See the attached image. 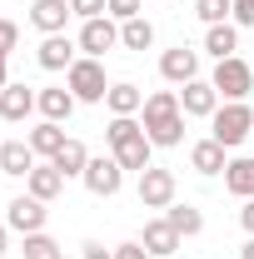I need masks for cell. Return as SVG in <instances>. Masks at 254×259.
Masks as SVG:
<instances>
[{
  "instance_id": "e0dca14e",
  "label": "cell",
  "mask_w": 254,
  "mask_h": 259,
  "mask_svg": "<svg viewBox=\"0 0 254 259\" xmlns=\"http://www.w3.org/2000/svg\"><path fill=\"white\" fill-rule=\"evenodd\" d=\"M140 244H145L155 259H170L175 249H180V229L170 225V220H150V225H145V234H140Z\"/></svg>"
},
{
  "instance_id": "d6a6232c",
  "label": "cell",
  "mask_w": 254,
  "mask_h": 259,
  "mask_svg": "<svg viewBox=\"0 0 254 259\" xmlns=\"http://www.w3.org/2000/svg\"><path fill=\"white\" fill-rule=\"evenodd\" d=\"M234 25H249L254 30V0H234V15H229Z\"/></svg>"
},
{
  "instance_id": "ac0fdd59",
  "label": "cell",
  "mask_w": 254,
  "mask_h": 259,
  "mask_svg": "<svg viewBox=\"0 0 254 259\" xmlns=\"http://www.w3.org/2000/svg\"><path fill=\"white\" fill-rule=\"evenodd\" d=\"M25 140H30V150L40 155V160H55V155L65 150V140H70V135H65V130L55 125V120H40V125H35L30 135H25Z\"/></svg>"
},
{
  "instance_id": "8d00e7d4",
  "label": "cell",
  "mask_w": 254,
  "mask_h": 259,
  "mask_svg": "<svg viewBox=\"0 0 254 259\" xmlns=\"http://www.w3.org/2000/svg\"><path fill=\"white\" fill-rule=\"evenodd\" d=\"M5 85H10V70H5V60H0V90H5Z\"/></svg>"
},
{
  "instance_id": "603a6c76",
  "label": "cell",
  "mask_w": 254,
  "mask_h": 259,
  "mask_svg": "<svg viewBox=\"0 0 254 259\" xmlns=\"http://www.w3.org/2000/svg\"><path fill=\"white\" fill-rule=\"evenodd\" d=\"M204 50H209L215 60H229V55L239 50V25H234V20H224V25H209V30H204Z\"/></svg>"
},
{
  "instance_id": "f1b7e54d",
  "label": "cell",
  "mask_w": 254,
  "mask_h": 259,
  "mask_svg": "<svg viewBox=\"0 0 254 259\" xmlns=\"http://www.w3.org/2000/svg\"><path fill=\"white\" fill-rule=\"evenodd\" d=\"M70 10L80 20H95V15H110V0H70Z\"/></svg>"
},
{
  "instance_id": "30bf717a",
  "label": "cell",
  "mask_w": 254,
  "mask_h": 259,
  "mask_svg": "<svg viewBox=\"0 0 254 259\" xmlns=\"http://www.w3.org/2000/svg\"><path fill=\"white\" fill-rule=\"evenodd\" d=\"M159 75H164L170 85H190V80H199V50H190V45L164 50V55H159Z\"/></svg>"
},
{
  "instance_id": "74e56055",
  "label": "cell",
  "mask_w": 254,
  "mask_h": 259,
  "mask_svg": "<svg viewBox=\"0 0 254 259\" xmlns=\"http://www.w3.org/2000/svg\"><path fill=\"white\" fill-rule=\"evenodd\" d=\"M244 259H254V234H249V244H244Z\"/></svg>"
},
{
  "instance_id": "f546056e",
  "label": "cell",
  "mask_w": 254,
  "mask_h": 259,
  "mask_svg": "<svg viewBox=\"0 0 254 259\" xmlns=\"http://www.w3.org/2000/svg\"><path fill=\"white\" fill-rule=\"evenodd\" d=\"M15 45H20V25L15 20H0V60H10Z\"/></svg>"
},
{
  "instance_id": "9a60e30c",
  "label": "cell",
  "mask_w": 254,
  "mask_h": 259,
  "mask_svg": "<svg viewBox=\"0 0 254 259\" xmlns=\"http://www.w3.org/2000/svg\"><path fill=\"white\" fill-rule=\"evenodd\" d=\"M35 160L40 155L30 150V140H5L0 145V175H10V180H25L35 169Z\"/></svg>"
},
{
  "instance_id": "2e32d148",
  "label": "cell",
  "mask_w": 254,
  "mask_h": 259,
  "mask_svg": "<svg viewBox=\"0 0 254 259\" xmlns=\"http://www.w3.org/2000/svg\"><path fill=\"white\" fill-rule=\"evenodd\" d=\"M60 190H65V175L55 169V164L45 160V164H35L30 175H25V194H35V199H60Z\"/></svg>"
},
{
  "instance_id": "484cf974",
  "label": "cell",
  "mask_w": 254,
  "mask_h": 259,
  "mask_svg": "<svg viewBox=\"0 0 254 259\" xmlns=\"http://www.w3.org/2000/svg\"><path fill=\"white\" fill-rule=\"evenodd\" d=\"M120 45H125V50H150V45H155V25H150L145 15L125 20V25H120Z\"/></svg>"
},
{
  "instance_id": "52a82bcc",
  "label": "cell",
  "mask_w": 254,
  "mask_h": 259,
  "mask_svg": "<svg viewBox=\"0 0 254 259\" xmlns=\"http://www.w3.org/2000/svg\"><path fill=\"white\" fill-rule=\"evenodd\" d=\"M80 180H85V190L95 194V199H115V194H120V185H125V169H120V160H115V155H105V160H95V155H90V164H85V175H80Z\"/></svg>"
},
{
  "instance_id": "e575fe53",
  "label": "cell",
  "mask_w": 254,
  "mask_h": 259,
  "mask_svg": "<svg viewBox=\"0 0 254 259\" xmlns=\"http://www.w3.org/2000/svg\"><path fill=\"white\" fill-rule=\"evenodd\" d=\"M239 225L254 234V199H244V209H239Z\"/></svg>"
},
{
  "instance_id": "9c48e42d",
  "label": "cell",
  "mask_w": 254,
  "mask_h": 259,
  "mask_svg": "<svg viewBox=\"0 0 254 259\" xmlns=\"http://www.w3.org/2000/svg\"><path fill=\"white\" fill-rule=\"evenodd\" d=\"M45 220H50V209H45V199H35V194L10 199V209H5V225L15 229V234H40Z\"/></svg>"
},
{
  "instance_id": "1f68e13d",
  "label": "cell",
  "mask_w": 254,
  "mask_h": 259,
  "mask_svg": "<svg viewBox=\"0 0 254 259\" xmlns=\"http://www.w3.org/2000/svg\"><path fill=\"white\" fill-rule=\"evenodd\" d=\"M115 259H155L140 239H130V244H115Z\"/></svg>"
},
{
  "instance_id": "7402d4cb",
  "label": "cell",
  "mask_w": 254,
  "mask_h": 259,
  "mask_svg": "<svg viewBox=\"0 0 254 259\" xmlns=\"http://www.w3.org/2000/svg\"><path fill=\"white\" fill-rule=\"evenodd\" d=\"M224 190L239 194V199H254V155L229 160V169H224Z\"/></svg>"
},
{
  "instance_id": "7c38bea8",
  "label": "cell",
  "mask_w": 254,
  "mask_h": 259,
  "mask_svg": "<svg viewBox=\"0 0 254 259\" xmlns=\"http://www.w3.org/2000/svg\"><path fill=\"white\" fill-rule=\"evenodd\" d=\"M30 110H40V90H30V85H15V80L0 90V120L20 125V120H30Z\"/></svg>"
},
{
  "instance_id": "cb8c5ba5",
  "label": "cell",
  "mask_w": 254,
  "mask_h": 259,
  "mask_svg": "<svg viewBox=\"0 0 254 259\" xmlns=\"http://www.w3.org/2000/svg\"><path fill=\"white\" fill-rule=\"evenodd\" d=\"M50 164L60 169L65 180H80V175H85V164H90V150H85L80 140H65V150H60V155H55Z\"/></svg>"
},
{
  "instance_id": "6da1fadb",
  "label": "cell",
  "mask_w": 254,
  "mask_h": 259,
  "mask_svg": "<svg viewBox=\"0 0 254 259\" xmlns=\"http://www.w3.org/2000/svg\"><path fill=\"white\" fill-rule=\"evenodd\" d=\"M140 125H145V135H150V145H159V150H175V145L185 140V110H180V90H155V95H145Z\"/></svg>"
},
{
  "instance_id": "44dd1931",
  "label": "cell",
  "mask_w": 254,
  "mask_h": 259,
  "mask_svg": "<svg viewBox=\"0 0 254 259\" xmlns=\"http://www.w3.org/2000/svg\"><path fill=\"white\" fill-rule=\"evenodd\" d=\"M190 164H194V175H224V169H229L220 140H199V145L190 150Z\"/></svg>"
},
{
  "instance_id": "836d02e7",
  "label": "cell",
  "mask_w": 254,
  "mask_h": 259,
  "mask_svg": "<svg viewBox=\"0 0 254 259\" xmlns=\"http://www.w3.org/2000/svg\"><path fill=\"white\" fill-rule=\"evenodd\" d=\"M80 254H85V259H115V249H105L100 239H85V244H80Z\"/></svg>"
},
{
  "instance_id": "8fae6325",
  "label": "cell",
  "mask_w": 254,
  "mask_h": 259,
  "mask_svg": "<svg viewBox=\"0 0 254 259\" xmlns=\"http://www.w3.org/2000/svg\"><path fill=\"white\" fill-rule=\"evenodd\" d=\"M180 110L194 115V120H209V115L220 110V90H215V80H190V85H180Z\"/></svg>"
},
{
  "instance_id": "ba28073f",
  "label": "cell",
  "mask_w": 254,
  "mask_h": 259,
  "mask_svg": "<svg viewBox=\"0 0 254 259\" xmlns=\"http://www.w3.org/2000/svg\"><path fill=\"white\" fill-rule=\"evenodd\" d=\"M75 45H80L90 60H105V50H115V45H120V25H115V15H95V20H85Z\"/></svg>"
},
{
  "instance_id": "277c9868",
  "label": "cell",
  "mask_w": 254,
  "mask_h": 259,
  "mask_svg": "<svg viewBox=\"0 0 254 259\" xmlns=\"http://www.w3.org/2000/svg\"><path fill=\"white\" fill-rule=\"evenodd\" d=\"M65 85H70V95L80 100V105H105V95H110L105 65H100V60H90V55H80V60L65 70Z\"/></svg>"
},
{
  "instance_id": "4dcf8cb0",
  "label": "cell",
  "mask_w": 254,
  "mask_h": 259,
  "mask_svg": "<svg viewBox=\"0 0 254 259\" xmlns=\"http://www.w3.org/2000/svg\"><path fill=\"white\" fill-rule=\"evenodd\" d=\"M140 5H145V0H110V15H115V20L125 25V20H135V15H145Z\"/></svg>"
},
{
  "instance_id": "d4e9b609",
  "label": "cell",
  "mask_w": 254,
  "mask_h": 259,
  "mask_svg": "<svg viewBox=\"0 0 254 259\" xmlns=\"http://www.w3.org/2000/svg\"><path fill=\"white\" fill-rule=\"evenodd\" d=\"M164 220H170V225L180 229V239H194V234L204 229V214H199L194 204H180V199H175V204L164 209Z\"/></svg>"
},
{
  "instance_id": "ffe728a7",
  "label": "cell",
  "mask_w": 254,
  "mask_h": 259,
  "mask_svg": "<svg viewBox=\"0 0 254 259\" xmlns=\"http://www.w3.org/2000/svg\"><path fill=\"white\" fill-rule=\"evenodd\" d=\"M105 105H110V115H140L145 110V90L130 85V80H115L110 95H105Z\"/></svg>"
},
{
  "instance_id": "7a4b0ae2",
  "label": "cell",
  "mask_w": 254,
  "mask_h": 259,
  "mask_svg": "<svg viewBox=\"0 0 254 259\" xmlns=\"http://www.w3.org/2000/svg\"><path fill=\"white\" fill-rule=\"evenodd\" d=\"M105 145H110V155L120 160V169H150V135L145 125L135 120V115H110V130H105Z\"/></svg>"
},
{
  "instance_id": "5bb4252c",
  "label": "cell",
  "mask_w": 254,
  "mask_h": 259,
  "mask_svg": "<svg viewBox=\"0 0 254 259\" xmlns=\"http://www.w3.org/2000/svg\"><path fill=\"white\" fill-rule=\"evenodd\" d=\"M70 0H35L30 5V25L40 35H65V20H70Z\"/></svg>"
},
{
  "instance_id": "5b68a950",
  "label": "cell",
  "mask_w": 254,
  "mask_h": 259,
  "mask_svg": "<svg viewBox=\"0 0 254 259\" xmlns=\"http://www.w3.org/2000/svg\"><path fill=\"white\" fill-rule=\"evenodd\" d=\"M215 90H220V100H249L254 90V65L239 60V55H229V60H215Z\"/></svg>"
},
{
  "instance_id": "4fadbf2b",
  "label": "cell",
  "mask_w": 254,
  "mask_h": 259,
  "mask_svg": "<svg viewBox=\"0 0 254 259\" xmlns=\"http://www.w3.org/2000/svg\"><path fill=\"white\" fill-rule=\"evenodd\" d=\"M75 50H80V45H75L70 35H45L40 50H35V60H40V70H70V65L80 60Z\"/></svg>"
},
{
  "instance_id": "8992f818",
  "label": "cell",
  "mask_w": 254,
  "mask_h": 259,
  "mask_svg": "<svg viewBox=\"0 0 254 259\" xmlns=\"http://www.w3.org/2000/svg\"><path fill=\"white\" fill-rule=\"evenodd\" d=\"M175 194H180V180H175V169H164V164H150V169L140 175V204H145V209H170V204H175Z\"/></svg>"
},
{
  "instance_id": "4316f807",
  "label": "cell",
  "mask_w": 254,
  "mask_h": 259,
  "mask_svg": "<svg viewBox=\"0 0 254 259\" xmlns=\"http://www.w3.org/2000/svg\"><path fill=\"white\" fill-rule=\"evenodd\" d=\"M20 254H25V259H65V249L40 229V234H25V249H20Z\"/></svg>"
},
{
  "instance_id": "d6986e66",
  "label": "cell",
  "mask_w": 254,
  "mask_h": 259,
  "mask_svg": "<svg viewBox=\"0 0 254 259\" xmlns=\"http://www.w3.org/2000/svg\"><path fill=\"white\" fill-rule=\"evenodd\" d=\"M75 105H80V100L70 95V85H45V90H40V115L55 120V125L75 115Z\"/></svg>"
},
{
  "instance_id": "83f0119b",
  "label": "cell",
  "mask_w": 254,
  "mask_h": 259,
  "mask_svg": "<svg viewBox=\"0 0 254 259\" xmlns=\"http://www.w3.org/2000/svg\"><path fill=\"white\" fill-rule=\"evenodd\" d=\"M194 15H199L204 25H224V20L234 15V0H194Z\"/></svg>"
},
{
  "instance_id": "d590c367",
  "label": "cell",
  "mask_w": 254,
  "mask_h": 259,
  "mask_svg": "<svg viewBox=\"0 0 254 259\" xmlns=\"http://www.w3.org/2000/svg\"><path fill=\"white\" fill-rule=\"evenodd\" d=\"M5 249H10V225H0V259H5Z\"/></svg>"
},
{
  "instance_id": "3957f363",
  "label": "cell",
  "mask_w": 254,
  "mask_h": 259,
  "mask_svg": "<svg viewBox=\"0 0 254 259\" xmlns=\"http://www.w3.org/2000/svg\"><path fill=\"white\" fill-rule=\"evenodd\" d=\"M249 135H254V110L244 100H229V105H220L209 115V140H220L224 150H239Z\"/></svg>"
}]
</instances>
